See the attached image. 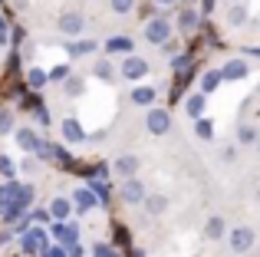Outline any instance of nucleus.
<instances>
[{
	"mask_svg": "<svg viewBox=\"0 0 260 257\" xmlns=\"http://www.w3.org/2000/svg\"><path fill=\"white\" fill-rule=\"evenodd\" d=\"M66 257H83V247H76V244H70V247H66Z\"/></svg>",
	"mask_w": 260,
	"mask_h": 257,
	"instance_id": "obj_37",
	"label": "nucleus"
},
{
	"mask_svg": "<svg viewBox=\"0 0 260 257\" xmlns=\"http://www.w3.org/2000/svg\"><path fill=\"white\" fill-rule=\"evenodd\" d=\"M50 218L66 221V218H70V201H66V198H56V201L50 205Z\"/></svg>",
	"mask_w": 260,
	"mask_h": 257,
	"instance_id": "obj_16",
	"label": "nucleus"
},
{
	"mask_svg": "<svg viewBox=\"0 0 260 257\" xmlns=\"http://www.w3.org/2000/svg\"><path fill=\"white\" fill-rule=\"evenodd\" d=\"M17 181H7L4 188H0V211H7V208L13 205V198H17Z\"/></svg>",
	"mask_w": 260,
	"mask_h": 257,
	"instance_id": "obj_12",
	"label": "nucleus"
},
{
	"mask_svg": "<svg viewBox=\"0 0 260 257\" xmlns=\"http://www.w3.org/2000/svg\"><path fill=\"white\" fill-rule=\"evenodd\" d=\"M92 257H115V251H112V247H106V244H95L92 247Z\"/></svg>",
	"mask_w": 260,
	"mask_h": 257,
	"instance_id": "obj_33",
	"label": "nucleus"
},
{
	"mask_svg": "<svg viewBox=\"0 0 260 257\" xmlns=\"http://www.w3.org/2000/svg\"><path fill=\"white\" fill-rule=\"evenodd\" d=\"M37 122H43V125H50V112H46V109H37Z\"/></svg>",
	"mask_w": 260,
	"mask_h": 257,
	"instance_id": "obj_36",
	"label": "nucleus"
},
{
	"mask_svg": "<svg viewBox=\"0 0 260 257\" xmlns=\"http://www.w3.org/2000/svg\"><path fill=\"white\" fill-rule=\"evenodd\" d=\"M37 132H33V128H20L17 132V145L20 148H26V152H33V148H37Z\"/></svg>",
	"mask_w": 260,
	"mask_h": 257,
	"instance_id": "obj_13",
	"label": "nucleus"
},
{
	"mask_svg": "<svg viewBox=\"0 0 260 257\" xmlns=\"http://www.w3.org/2000/svg\"><path fill=\"white\" fill-rule=\"evenodd\" d=\"M73 201H76L79 211H89V208L95 205V198H92V191H89V188H79V191H73Z\"/></svg>",
	"mask_w": 260,
	"mask_h": 257,
	"instance_id": "obj_15",
	"label": "nucleus"
},
{
	"mask_svg": "<svg viewBox=\"0 0 260 257\" xmlns=\"http://www.w3.org/2000/svg\"><path fill=\"white\" fill-rule=\"evenodd\" d=\"M221 234H224V218H211L208 221V238H221Z\"/></svg>",
	"mask_w": 260,
	"mask_h": 257,
	"instance_id": "obj_20",
	"label": "nucleus"
},
{
	"mask_svg": "<svg viewBox=\"0 0 260 257\" xmlns=\"http://www.w3.org/2000/svg\"><path fill=\"white\" fill-rule=\"evenodd\" d=\"M26 83H30L33 89H40V86L46 83V73H43V70H30V76H26Z\"/></svg>",
	"mask_w": 260,
	"mask_h": 257,
	"instance_id": "obj_23",
	"label": "nucleus"
},
{
	"mask_svg": "<svg viewBox=\"0 0 260 257\" xmlns=\"http://www.w3.org/2000/svg\"><path fill=\"white\" fill-rule=\"evenodd\" d=\"M59 33H70V37H76V33H83V13H63L59 17Z\"/></svg>",
	"mask_w": 260,
	"mask_h": 257,
	"instance_id": "obj_5",
	"label": "nucleus"
},
{
	"mask_svg": "<svg viewBox=\"0 0 260 257\" xmlns=\"http://www.w3.org/2000/svg\"><path fill=\"white\" fill-rule=\"evenodd\" d=\"M142 201H145V211L148 214H161L168 208V198H165V195H148V198H142Z\"/></svg>",
	"mask_w": 260,
	"mask_h": 257,
	"instance_id": "obj_11",
	"label": "nucleus"
},
{
	"mask_svg": "<svg viewBox=\"0 0 260 257\" xmlns=\"http://www.w3.org/2000/svg\"><path fill=\"white\" fill-rule=\"evenodd\" d=\"M217 83H221V73H204V79H201V96H208V92H214L217 89Z\"/></svg>",
	"mask_w": 260,
	"mask_h": 257,
	"instance_id": "obj_19",
	"label": "nucleus"
},
{
	"mask_svg": "<svg viewBox=\"0 0 260 257\" xmlns=\"http://www.w3.org/2000/svg\"><path fill=\"white\" fill-rule=\"evenodd\" d=\"M184 109H188L191 119H201V112H204V96H201V92H198V96H191L188 103H184Z\"/></svg>",
	"mask_w": 260,
	"mask_h": 257,
	"instance_id": "obj_17",
	"label": "nucleus"
},
{
	"mask_svg": "<svg viewBox=\"0 0 260 257\" xmlns=\"http://www.w3.org/2000/svg\"><path fill=\"white\" fill-rule=\"evenodd\" d=\"M0 175H4V178H13V175H17V165H13L7 155H0Z\"/></svg>",
	"mask_w": 260,
	"mask_h": 257,
	"instance_id": "obj_22",
	"label": "nucleus"
},
{
	"mask_svg": "<svg viewBox=\"0 0 260 257\" xmlns=\"http://www.w3.org/2000/svg\"><path fill=\"white\" fill-rule=\"evenodd\" d=\"M92 50H95L92 43H76V46H70V53H73V56H83V53H92Z\"/></svg>",
	"mask_w": 260,
	"mask_h": 257,
	"instance_id": "obj_30",
	"label": "nucleus"
},
{
	"mask_svg": "<svg viewBox=\"0 0 260 257\" xmlns=\"http://www.w3.org/2000/svg\"><path fill=\"white\" fill-rule=\"evenodd\" d=\"M7 40V23H4V17H0V43Z\"/></svg>",
	"mask_w": 260,
	"mask_h": 257,
	"instance_id": "obj_39",
	"label": "nucleus"
},
{
	"mask_svg": "<svg viewBox=\"0 0 260 257\" xmlns=\"http://www.w3.org/2000/svg\"><path fill=\"white\" fill-rule=\"evenodd\" d=\"M145 73H148V63L139 59V56H128L125 63H122V76H125V79H142Z\"/></svg>",
	"mask_w": 260,
	"mask_h": 257,
	"instance_id": "obj_4",
	"label": "nucleus"
},
{
	"mask_svg": "<svg viewBox=\"0 0 260 257\" xmlns=\"http://www.w3.org/2000/svg\"><path fill=\"white\" fill-rule=\"evenodd\" d=\"M194 128H198V135H201V139H211V132H214V125H211L208 119H198Z\"/></svg>",
	"mask_w": 260,
	"mask_h": 257,
	"instance_id": "obj_26",
	"label": "nucleus"
},
{
	"mask_svg": "<svg viewBox=\"0 0 260 257\" xmlns=\"http://www.w3.org/2000/svg\"><path fill=\"white\" fill-rule=\"evenodd\" d=\"M95 76H102V79H109L112 76V66L106 63V59H102V63H95Z\"/></svg>",
	"mask_w": 260,
	"mask_h": 257,
	"instance_id": "obj_31",
	"label": "nucleus"
},
{
	"mask_svg": "<svg viewBox=\"0 0 260 257\" xmlns=\"http://www.w3.org/2000/svg\"><path fill=\"white\" fill-rule=\"evenodd\" d=\"M122 198H125L128 205H139V201L145 198V188H142V185H139L135 178H128L125 185H122Z\"/></svg>",
	"mask_w": 260,
	"mask_h": 257,
	"instance_id": "obj_7",
	"label": "nucleus"
},
{
	"mask_svg": "<svg viewBox=\"0 0 260 257\" xmlns=\"http://www.w3.org/2000/svg\"><path fill=\"white\" fill-rule=\"evenodd\" d=\"M145 125H148V132H152V135H165L168 125H172V119H168V112L152 109V112H148V119H145Z\"/></svg>",
	"mask_w": 260,
	"mask_h": 257,
	"instance_id": "obj_3",
	"label": "nucleus"
},
{
	"mask_svg": "<svg viewBox=\"0 0 260 257\" xmlns=\"http://www.w3.org/2000/svg\"><path fill=\"white\" fill-rule=\"evenodd\" d=\"M106 50L109 53H128V50H132V40H128V37H112L106 43Z\"/></svg>",
	"mask_w": 260,
	"mask_h": 257,
	"instance_id": "obj_18",
	"label": "nucleus"
},
{
	"mask_svg": "<svg viewBox=\"0 0 260 257\" xmlns=\"http://www.w3.org/2000/svg\"><path fill=\"white\" fill-rule=\"evenodd\" d=\"M168 37H172V23H168L165 17H152V20L145 23V40H148V43L165 46V43H168Z\"/></svg>",
	"mask_w": 260,
	"mask_h": 257,
	"instance_id": "obj_1",
	"label": "nucleus"
},
{
	"mask_svg": "<svg viewBox=\"0 0 260 257\" xmlns=\"http://www.w3.org/2000/svg\"><path fill=\"white\" fill-rule=\"evenodd\" d=\"M43 257H66V254L59 251V247H53V251H43Z\"/></svg>",
	"mask_w": 260,
	"mask_h": 257,
	"instance_id": "obj_38",
	"label": "nucleus"
},
{
	"mask_svg": "<svg viewBox=\"0 0 260 257\" xmlns=\"http://www.w3.org/2000/svg\"><path fill=\"white\" fill-rule=\"evenodd\" d=\"M237 135H241V142H247V145H250V142H257V132L250 125H241V132H237Z\"/></svg>",
	"mask_w": 260,
	"mask_h": 257,
	"instance_id": "obj_28",
	"label": "nucleus"
},
{
	"mask_svg": "<svg viewBox=\"0 0 260 257\" xmlns=\"http://www.w3.org/2000/svg\"><path fill=\"white\" fill-rule=\"evenodd\" d=\"M89 191H92V198H99V201H106V198H109L106 181H92V188H89Z\"/></svg>",
	"mask_w": 260,
	"mask_h": 257,
	"instance_id": "obj_25",
	"label": "nucleus"
},
{
	"mask_svg": "<svg viewBox=\"0 0 260 257\" xmlns=\"http://www.w3.org/2000/svg\"><path fill=\"white\" fill-rule=\"evenodd\" d=\"M254 241H257V234L250 231V228H234V231H231V251L247 254L250 247H254Z\"/></svg>",
	"mask_w": 260,
	"mask_h": 257,
	"instance_id": "obj_2",
	"label": "nucleus"
},
{
	"mask_svg": "<svg viewBox=\"0 0 260 257\" xmlns=\"http://www.w3.org/2000/svg\"><path fill=\"white\" fill-rule=\"evenodd\" d=\"M66 92H70V96H79V92H83V79H70V83H66Z\"/></svg>",
	"mask_w": 260,
	"mask_h": 257,
	"instance_id": "obj_32",
	"label": "nucleus"
},
{
	"mask_svg": "<svg viewBox=\"0 0 260 257\" xmlns=\"http://www.w3.org/2000/svg\"><path fill=\"white\" fill-rule=\"evenodd\" d=\"M228 20H231V23H244V20H247V10H244V7H231V13H228Z\"/></svg>",
	"mask_w": 260,
	"mask_h": 257,
	"instance_id": "obj_24",
	"label": "nucleus"
},
{
	"mask_svg": "<svg viewBox=\"0 0 260 257\" xmlns=\"http://www.w3.org/2000/svg\"><path fill=\"white\" fill-rule=\"evenodd\" d=\"M132 103L135 106H152L155 103V89L152 86H139V89L132 92Z\"/></svg>",
	"mask_w": 260,
	"mask_h": 257,
	"instance_id": "obj_14",
	"label": "nucleus"
},
{
	"mask_svg": "<svg viewBox=\"0 0 260 257\" xmlns=\"http://www.w3.org/2000/svg\"><path fill=\"white\" fill-rule=\"evenodd\" d=\"M63 135L70 142H86V132H83V125H79L76 119H66V122H63Z\"/></svg>",
	"mask_w": 260,
	"mask_h": 257,
	"instance_id": "obj_10",
	"label": "nucleus"
},
{
	"mask_svg": "<svg viewBox=\"0 0 260 257\" xmlns=\"http://www.w3.org/2000/svg\"><path fill=\"white\" fill-rule=\"evenodd\" d=\"M132 4H135V0H112V10L115 13H128V10H132Z\"/></svg>",
	"mask_w": 260,
	"mask_h": 257,
	"instance_id": "obj_29",
	"label": "nucleus"
},
{
	"mask_svg": "<svg viewBox=\"0 0 260 257\" xmlns=\"http://www.w3.org/2000/svg\"><path fill=\"white\" fill-rule=\"evenodd\" d=\"M10 125H13L10 112H4V116H0V135H4V132H10Z\"/></svg>",
	"mask_w": 260,
	"mask_h": 257,
	"instance_id": "obj_35",
	"label": "nucleus"
},
{
	"mask_svg": "<svg viewBox=\"0 0 260 257\" xmlns=\"http://www.w3.org/2000/svg\"><path fill=\"white\" fill-rule=\"evenodd\" d=\"M172 70L181 73V79H184V76H188V70H191V56H178V59H172Z\"/></svg>",
	"mask_w": 260,
	"mask_h": 257,
	"instance_id": "obj_21",
	"label": "nucleus"
},
{
	"mask_svg": "<svg viewBox=\"0 0 260 257\" xmlns=\"http://www.w3.org/2000/svg\"><path fill=\"white\" fill-rule=\"evenodd\" d=\"M194 23H198V17H194L191 10H188V13H181V26H184V30H191Z\"/></svg>",
	"mask_w": 260,
	"mask_h": 257,
	"instance_id": "obj_34",
	"label": "nucleus"
},
{
	"mask_svg": "<svg viewBox=\"0 0 260 257\" xmlns=\"http://www.w3.org/2000/svg\"><path fill=\"white\" fill-rule=\"evenodd\" d=\"M244 76H247V63L244 59H231L221 70V79H244Z\"/></svg>",
	"mask_w": 260,
	"mask_h": 257,
	"instance_id": "obj_9",
	"label": "nucleus"
},
{
	"mask_svg": "<svg viewBox=\"0 0 260 257\" xmlns=\"http://www.w3.org/2000/svg\"><path fill=\"white\" fill-rule=\"evenodd\" d=\"M23 251H26V254H43V251H46V234H43V231L23 234Z\"/></svg>",
	"mask_w": 260,
	"mask_h": 257,
	"instance_id": "obj_6",
	"label": "nucleus"
},
{
	"mask_svg": "<svg viewBox=\"0 0 260 257\" xmlns=\"http://www.w3.org/2000/svg\"><path fill=\"white\" fill-rule=\"evenodd\" d=\"M135 168H139V158H135V155H122V158H115V172H119L125 181L135 175Z\"/></svg>",
	"mask_w": 260,
	"mask_h": 257,
	"instance_id": "obj_8",
	"label": "nucleus"
},
{
	"mask_svg": "<svg viewBox=\"0 0 260 257\" xmlns=\"http://www.w3.org/2000/svg\"><path fill=\"white\" fill-rule=\"evenodd\" d=\"M33 152H37L40 158H53V155H56V148L46 145V142H37V148H33Z\"/></svg>",
	"mask_w": 260,
	"mask_h": 257,
	"instance_id": "obj_27",
	"label": "nucleus"
},
{
	"mask_svg": "<svg viewBox=\"0 0 260 257\" xmlns=\"http://www.w3.org/2000/svg\"><path fill=\"white\" fill-rule=\"evenodd\" d=\"M161 4H168V0H161Z\"/></svg>",
	"mask_w": 260,
	"mask_h": 257,
	"instance_id": "obj_40",
	"label": "nucleus"
}]
</instances>
